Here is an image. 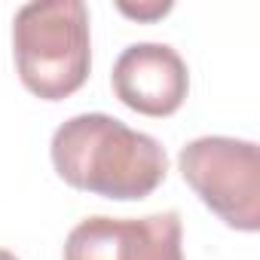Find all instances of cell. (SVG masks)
<instances>
[{
	"mask_svg": "<svg viewBox=\"0 0 260 260\" xmlns=\"http://www.w3.org/2000/svg\"><path fill=\"white\" fill-rule=\"evenodd\" d=\"M49 156L68 187L116 202L147 199L169 175L166 147L110 113L64 119L52 135Z\"/></svg>",
	"mask_w": 260,
	"mask_h": 260,
	"instance_id": "6da1fadb",
	"label": "cell"
},
{
	"mask_svg": "<svg viewBox=\"0 0 260 260\" xmlns=\"http://www.w3.org/2000/svg\"><path fill=\"white\" fill-rule=\"evenodd\" d=\"M13 55L22 86L40 101H64L92 71L89 10L83 0H34L13 19Z\"/></svg>",
	"mask_w": 260,
	"mask_h": 260,
	"instance_id": "7a4b0ae2",
	"label": "cell"
},
{
	"mask_svg": "<svg viewBox=\"0 0 260 260\" xmlns=\"http://www.w3.org/2000/svg\"><path fill=\"white\" fill-rule=\"evenodd\" d=\"M178 169L190 190L226 226L239 233L260 230V150L254 141L205 135L190 141Z\"/></svg>",
	"mask_w": 260,
	"mask_h": 260,
	"instance_id": "3957f363",
	"label": "cell"
},
{
	"mask_svg": "<svg viewBox=\"0 0 260 260\" xmlns=\"http://www.w3.org/2000/svg\"><path fill=\"white\" fill-rule=\"evenodd\" d=\"M64 260H184V223L178 211L147 217L80 220L64 239Z\"/></svg>",
	"mask_w": 260,
	"mask_h": 260,
	"instance_id": "277c9868",
	"label": "cell"
},
{
	"mask_svg": "<svg viewBox=\"0 0 260 260\" xmlns=\"http://www.w3.org/2000/svg\"><path fill=\"white\" fill-rule=\"evenodd\" d=\"M110 83L128 110L144 116H172L187 101L190 71L169 43H132L113 61Z\"/></svg>",
	"mask_w": 260,
	"mask_h": 260,
	"instance_id": "5b68a950",
	"label": "cell"
},
{
	"mask_svg": "<svg viewBox=\"0 0 260 260\" xmlns=\"http://www.w3.org/2000/svg\"><path fill=\"white\" fill-rule=\"evenodd\" d=\"M116 10L128 19H138V22H156L162 19L166 13H172V0H150V4H125V0H119Z\"/></svg>",
	"mask_w": 260,
	"mask_h": 260,
	"instance_id": "8992f818",
	"label": "cell"
},
{
	"mask_svg": "<svg viewBox=\"0 0 260 260\" xmlns=\"http://www.w3.org/2000/svg\"><path fill=\"white\" fill-rule=\"evenodd\" d=\"M0 260H19L13 251H7V248H0Z\"/></svg>",
	"mask_w": 260,
	"mask_h": 260,
	"instance_id": "52a82bcc",
	"label": "cell"
}]
</instances>
